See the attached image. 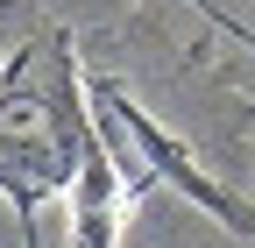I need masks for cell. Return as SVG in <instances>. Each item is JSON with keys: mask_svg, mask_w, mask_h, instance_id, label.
Segmentation results:
<instances>
[{"mask_svg": "<svg viewBox=\"0 0 255 248\" xmlns=\"http://www.w3.org/2000/svg\"><path fill=\"white\" fill-rule=\"evenodd\" d=\"M85 100L92 78H78V50L64 28L21 50L0 78V192L14 199L28 248H36V206L78 184V163L100 135V121H85Z\"/></svg>", "mask_w": 255, "mask_h": 248, "instance_id": "6da1fadb", "label": "cell"}, {"mask_svg": "<svg viewBox=\"0 0 255 248\" xmlns=\"http://www.w3.org/2000/svg\"><path fill=\"white\" fill-rule=\"evenodd\" d=\"M92 121H100V135H107V149H114V163L128 170V184H135V192L163 177V184H177L191 206H206L220 227L255 234V206H241L227 184H220L199 156H191V149H184V142H177L156 114H142V107L128 100L114 78H92Z\"/></svg>", "mask_w": 255, "mask_h": 248, "instance_id": "7a4b0ae2", "label": "cell"}, {"mask_svg": "<svg viewBox=\"0 0 255 248\" xmlns=\"http://www.w3.org/2000/svg\"><path fill=\"white\" fill-rule=\"evenodd\" d=\"M121 199H128V177L114 163L107 135H92L85 163H78V184H71V241L78 248H114L121 234Z\"/></svg>", "mask_w": 255, "mask_h": 248, "instance_id": "3957f363", "label": "cell"}]
</instances>
